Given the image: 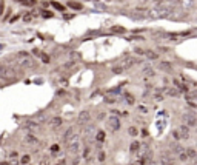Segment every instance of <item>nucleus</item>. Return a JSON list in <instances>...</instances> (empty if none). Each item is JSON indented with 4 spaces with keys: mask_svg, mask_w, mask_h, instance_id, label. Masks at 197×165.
Instances as JSON below:
<instances>
[{
    "mask_svg": "<svg viewBox=\"0 0 197 165\" xmlns=\"http://www.w3.org/2000/svg\"><path fill=\"white\" fill-rule=\"evenodd\" d=\"M99 159H100V161H103V159H105V154H103V153H100V156H99Z\"/></svg>",
    "mask_w": 197,
    "mask_h": 165,
    "instance_id": "obj_32",
    "label": "nucleus"
},
{
    "mask_svg": "<svg viewBox=\"0 0 197 165\" xmlns=\"http://www.w3.org/2000/svg\"><path fill=\"white\" fill-rule=\"evenodd\" d=\"M136 53H137V54H145V51H143V50H140V48H137V50H136Z\"/></svg>",
    "mask_w": 197,
    "mask_h": 165,
    "instance_id": "obj_31",
    "label": "nucleus"
},
{
    "mask_svg": "<svg viewBox=\"0 0 197 165\" xmlns=\"http://www.w3.org/2000/svg\"><path fill=\"white\" fill-rule=\"evenodd\" d=\"M25 142H26V144H37V137L34 134H28L26 139H25Z\"/></svg>",
    "mask_w": 197,
    "mask_h": 165,
    "instance_id": "obj_11",
    "label": "nucleus"
},
{
    "mask_svg": "<svg viewBox=\"0 0 197 165\" xmlns=\"http://www.w3.org/2000/svg\"><path fill=\"white\" fill-rule=\"evenodd\" d=\"M90 119H91V116L88 111H82V113L79 114V122H80V124H86V122H90Z\"/></svg>",
    "mask_w": 197,
    "mask_h": 165,
    "instance_id": "obj_7",
    "label": "nucleus"
},
{
    "mask_svg": "<svg viewBox=\"0 0 197 165\" xmlns=\"http://www.w3.org/2000/svg\"><path fill=\"white\" fill-rule=\"evenodd\" d=\"M18 65L22 68H33L34 67V60L31 57H20L18 59Z\"/></svg>",
    "mask_w": 197,
    "mask_h": 165,
    "instance_id": "obj_5",
    "label": "nucleus"
},
{
    "mask_svg": "<svg viewBox=\"0 0 197 165\" xmlns=\"http://www.w3.org/2000/svg\"><path fill=\"white\" fill-rule=\"evenodd\" d=\"M142 73L145 74V76H148V77H153V76H154V70H153V68H143V71H142Z\"/></svg>",
    "mask_w": 197,
    "mask_h": 165,
    "instance_id": "obj_13",
    "label": "nucleus"
},
{
    "mask_svg": "<svg viewBox=\"0 0 197 165\" xmlns=\"http://www.w3.org/2000/svg\"><path fill=\"white\" fill-rule=\"evenodd\" d=\"M42 165H48V159H45V161H42Z\"/></svg>",
    "mask_w": 197,
    "mask_h": 165,
    "instance_id": "obj_35",
    "label": "nucleus"
},
{
    "mask_svg": "<svg viewBox=\"0 0 197 165\" xmlns=\"http://www.w3.org/2000/svg\"><path fill=\"white\" fill-rule=\"evenodd\" d=\"M31 19H33V16H25V20H26V22H29Z\"/></svg>",
    "mask_w": 197,
    "mask_h": 165,
    "instance_id": "obj_33",
    "label": "nucleus"
},
{
    "mask_svg": "<svg viewBox=\"0 0 197 165\" xmlns=\"http://www.w3.org/2000/svg\"><path fill=\"white\" fill-rule=\"evenodd\" d=\"M154 2H157V3H160V2H163V0H154Z\"/></svg>",
    "mask_w": 197,
    "mask_h": 165,
    "instance_id": "obj_36",
    "label": "nucleus"
},
{
    "mask_svg": "<svg viewBox=\"0 0 197 165\" xmlns=\"http://www.w3.org/2000/svg\"><path fill=\"white\" fill-rule=\"evenodd\" d=\"M160 68L163 71H171L173 70V65L169 62H160Z\"/></svg>",
    "mask_w": 197,
    "mask_h": 165,
    "instance_id": "obj_10",
    "label": "nucleus"
},
{
    "mask_svg": "<svg viewBox=\"0 0 197 165\" xmlns=\"http://www.w3.org/2000/svg\"><path fill=\"white\" fill-rule=\"evenodd\" d=\"M42 16L45 19H49V17H53V14L49 13V11H42Z\"/></svg>",
    "mask_w": 197,
    "mask_h": 165,
    "instance_id": "obj_26",
    "label": "nucleus"
},
{
    "mask_svg": "<svg viewBox=\"0 0 197 165\" xmlns=\"http://www.w3.org/2000/svg\"><path fill=\"white\" fill-rule=\"evenodd\" d=\"M186 154H188V157H196V151L193 148H186Z\"/></svg>",
    "mask_w": 197,
    "mask_h": 165,
    "instance_id": "obj_18",
    "label": "nucleus"
},
{
    "mask_svg": "<svg viewBox=\"0 0 197 165\" xmlns=\"http://www.w3.org/2000/svg\"><path fill=\"white\" fill-rule=\"evenodd\" d=\"M53 6H54V8H57V9H63V6H62V5H59V3H55V2H53Z\"/></svg>",
    "mask_w": 197,
    "mask_h": 165,
    "instance_id": "obj_28",
    "label": "nucleus"
},
{
    "mask_svg": "<svg viewBox=\"0 0 197 165\" xmlns=\"http://www.w3.org/2000/svg\"><path fill=\"white\" fill-rule=\"evenodd\" d=\"M145 54L148 56V59H151V60H156V59H157V53H153V51H145Z\"/></svg>",
    "mask_w": 197,
    "mask_h": 165,
    "instance_id": "obj_16",
    "label": "nucleus"
},
{
    "mask_svg": "<svg viewBox=\"0 0 197 165\" xmlns=\"http://www.w3.org/2000/svg\"><path fill=\"white\" fill-rule=\"evenodd\" d=\"M139 111H142V113H146V107H142V105H140V107H139Z\"/></svg>",
    "mask_w": 197,
    "mask_h": 165,
    "instance_id": "obj_30",
    "label": "nucleus"
},
{
    "mask_svg": "<svg viewBox=\"0 0 197 165\" xmlns=\"http://www.w3.org/2000/svg\"><path fill=\"white\" fill-rule=\"evenodd\" d=\"M165 93H166V96H179V88H166L165 90Z\"/></svg>",
    "mask_w": 197,
    "mask_h": 165,
    "instance_id": "obj_9",
    "label": "nucleus"
},
{
    "mask_svg": "<svg viewBox=\"0 0 197 165\" xmlns=\"http://www.w3.org/2000/svg\"><path fill=\"white\" fill-rule=\"evenodd\" d=\"M173 136H174V139H182V141H186V139H189V127H186V125H180L177 130H174L173 131Z\"/></svg>",
    "mask_w": 197,
    "mask_h": 165,
    "instance_id": "obj_3",
    "label": "nucleus"
},
{
    "mask_svg": "<svg viewBox=\"0 0 197 165\" xmlns=\"http://www.w3.org/2000/svg\"><path fill=\"white\" fill-rule=\"evenodd\" d=\"M182 119H183V124L186 127H196L197 125V117L194 113H185L182 116Z\"/></svg>",
    "mask_w": 197,
    "mask_h": 165,
    "instance_id": "obj_4",
    "label": "nucleus"
},
{
    "mask_svg": "<svg viewBox=\"0 0 197 165\" xmlns=\"http://www.w3.org/2000/svg\"><path fill=\"white\" fill-rule=\"evenodd\" d=\"M105 102L106 104H114V102H117V96H114L112 93H106V96H105Z\"/></svg>",
    "mask_w": 197,
    "mask_h": 165,
    "instance_id": "obj_8",
    "label": "nucleus"
},
{
    "mask_svg": "<svg viewBox=\"0 0 197 165\" xmlns=\"http://www.w3.org/2000/svg\"><path fill=\"white\" fill-rule=\"evenodd\" d=\"M26 125H28V128H29V130H37V128H39V125H37L36 122H28Z\"/></svg>",
    "mask_w": 197,
    "mask_h": 165,
    "instance_id": "obj_21",
    "label": "nucleus"
},
{
    "mask_svg": "<svg viewBox=\"0 0 197 165\" xmlns=\"http://www.w3.org/2000/svg\"><path fill=\"white\" fill-rule=\"evenodd\" d=\"M29 161H31L29 156H23L22 157V165H29Z\"/></svg>",
    "mask_w": 197,
    "mask_h": 165,
    "instance_id": "obj_19",
    "label": "nucleus"
},
{
    "mask_svg": "<svg viewBox=\"0 0 197 165\" xmlns=\"http://www.w3.org/2000/svg\"><path fill=\"white\" fill-rule=\"evenodd\" d=\"M51 125H53L54 128H59V127L62 125V119H60V117H54L53 120H51Z\"/></svg>",
    "mask_w": 197,
    "mask_h": 165,
    "instance_id": "obj_12",
    "label": "nucleus"
},
{
    "mask_svg": "<svg viewBox=\"0 0 197 165\" xmlns=\"http://www.w3.org/2000/svg\"><path fill=\"white\" fill-rule=\"evenodd\" d=\"M126 102H128L129 105H132V104H134V96H131V94H126Z\"/></svg>",
    "mask_w": 197,
    "mask_h": 165,
    "instance_id": "obj_22",
    "label": "nucleus"
},
{
    "mask_svg": "<svg viewBox=\"0 0 197 165\" xmlns=\"http://www.w3.org/2000/svg\"><path fill=\"white\" fill-rule=\"evenodd\" d=\"M97 141H100V142L105 141V133H103V131H99V133H97Z\"/></svg>",
    "mask_w": 197,
    "mask_h": 165,
    "instance_id": "obj_23",
    "label": "nucleus"
},
{
    "mask_svg": "<svg viewBox=\"0 0 197 165\" xmlns=\"http://www.w3.org/2000/svg\"><path fill=\"white\" fill-rule=\"evenodd\" d=\"M71 136H72V128H70L66 133H65V137H63V139H65V142H68V139H70Z\"/></svg>",
    "mask_w": 197,
    "mask_h": 165,
    "instance_id": "obj_20",
    "label": "nucleus"
},
{
    "mask_svg": "<svg viewBox=\"0 0 197 165\" xmlns=\"http://www.w3.org/2000/svg\"><path fill=\"white\" fill-rule=\"evenodd\" d=\"M179 159L182 162H185V161H188V154H186V150H183L182 153H179Z\"/></svg>",
    "mask_w": 197,
    "mask_h": 165,
    "instance_id": "obj_15",
    "label": "nucleus"
},
{
    "mask_svg": "<svg viewBox=\"0 0 197 165\" xmlns=\"http://www.w3.org/2000/svg\"><path fill=\"white\" fill-rule=\"evenodd\" d=\"M66 147H68V151L71 154H77L79 150H80V136L79 134H72L71 137L68 139V142H66Z\"/></svg>",
    "mask_w": 197,
    "mask_h": 165,
    "instance_id": "obj_2",
    "label": "nucleus"
},
{
    "mask_svg": "<svg viewBox=\"0 0 197 165\" xmlns=\"http://www.w3.org/2000/svg\"><path fill=\"white\" fill-rule=\"evenodd\" d=\"M59 151H60L59 145H53V147H51V153H53V154H59Z\"/></svg>",
    "mask_w": 197,
    "mask_h": 165,
    "instance_id": "obj_25",
    "label": "nucleus"
},
{
    "mask_svg": "<svg viewBox=\"0 0 197 165\" xmlns=\"http://www.w3.org/2000/svg\"><path fill=\"white\" fill-rule=\"evenodd\" d=\"M122 71H123V68H122V67H114V68H112V73H114V74H120Z\"/></svg>",
    "mask_w": 197,
    "mask_h": 165,
    "instance_id": "obj_24",
    "label": "nucleus"
},
{
    "mask_svg": "<svg viewBox=\"0 0 197 165\" xmlns=\"http://www.w3.org/2000/svg\"><path fill=\"white\" fill-rule=\"evenodd\" d=\"M139 148H140V144H139V142H132V144H131V151H132V153H136Z\"/></svg>",
    "mask_w": 197,
    "mask_h": 165,
    "instance_id": "obj_17",
    "label": "nucleus"
},
{
    "mask_svg": "<svg viewBox=\"0 0 197 165\" xmlns=\"http://www.w3.org/2000/svg\"><path fill=\"white\" fill-rule=\"evenodd\" d=\"M68 6L72 9H82V5L80 3H74V2H68Z\"/></svg>",
    "mask_w": 197,
    "mask_h": 165,
    "instance_id": "obj_14",
    "label": "nucleus"
},
{
    "mask_svg": "<svg viewBox=\"0 0 197 165\" xmlns=\"http://www.w3.org/2000/svg\"><path fill=\"white\" fill-rule=\"evenodd\" d=\"M55 165H66V164H65V161H60V162H57Z\"/></svg>",
    "mask_w": 197,
    "mask_h": 165,
    "instance_id": "obj_34",
    "label": "nucleus"
},
{
    "mask_svg": "<svg viewBox=\"0 0 197 165\" xmlns=\"http://www.w3.org/2000/svg\"><path fill=\"white\" fill-rule=\"evenodd\" d=\"M154 99H156L157 102H160V100L163 99V97H162V94H156V96H154Z\"/></svg>",
    "mask_w": 197,
    "mask_h": 165,
    "instance_id": "obj_29",
    "label": "nucleus"
},
{
    "mask_svg": "<svg viewBox=\"0 0 197 165\" xmlns=\"http://www.w3.org/2000/svg\"><path fill=\"white\" fill-rule=\"evenodd\" d=\"M108 124H109V127L112 131H117V130L120 128V120L116 117V116H111L109 119H108Z\"/></svg>",
    "mask_w": 197,
    "mask_h": 165,
    "instance_id": "obj_6",
    "label": "nucleus"
},
{
    "mask_svg": "<svg viewBox=\"0 0 197 165\" xmlns=\"http://www.w3.org/2000/svg\"><path fill=\"white\" fill-rule=\"evenodd\" d=\"M18 77V71L13 67H8V65H0V79H5V80H14Z\"/></svg>",
    "mask_w": 197,
    "mask_h": 165,
    "instance_id": "obj_1",
    "label": "nucleus"
},
{
    "mask_svg": "<svg viewBox=\"0 0 197 165\" xmlns=\"http://www.w3.org/2000/svg\"><path fill=\"white\" fill-rule=\"evenodd\" d=\"M128 131H129V134H131V136H137V130L134 128V127H131Z\"/></svg>",
    "mask_w": 197,
    "mask_h": 165,
    "instance_id": "obj_27",
    "label": "nucleus"
}]
</instances>
